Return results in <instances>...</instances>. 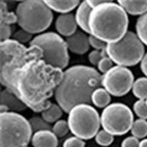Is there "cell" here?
I'll list each match as a JSON object with an SVG mask.
<instances>
[{"mask_svg": "<svg viewBox=\"0 0 147 147\" xmlns=\"http://www.w3.org/2000/svg\"><path fill=\"white\" fill-rule=\"evenodd\" d=\"M63 72L47 64L37 46L26 47L13 39L0 43L1 83L34 112L41 113L51 105L49 99Z\"/></svg>", "mask_w": 147, "mask_h": 147, "instance_id": "1", "label": "cell"}, {"mask_svg": "<svg viewBox=\"0 0 147 147\" xmlns=\"http://www.w3.org/2000/svg\"><path fill=\"white\" fill-rule=\"evenodd\" d=\"M102 75L94 67L74 65L63 72L55 91L56 102L67 113L78 104H90L91 96L101 86Z\"/></svg>", "mask_w": 147, "mask_h": 147, "instance_id": "2", "label": "cell"}, {"mask_svg": "<svg viewBox=\"0 0 147 147\" xmlns=\"http://www.w3.org/2000/svg\"><path fill=\"white\" fill-rule=\"evenodd\" d=\"M127 13L118 2L107 0L92 9L89 19L90 34L107 44L115 43L128 32Z\"/></svg>", "mask_w": 147, "mask_h": 147, "instance_id": "3", "label": "cell"}, {"mask_svg": "<svg viewBox=\"0 0 147 147\" xmlns=\"http://www.w3.org/2000/svg\"><path fill=\"white\" fill-rule=\"evenodd\" d=\"M17 24L31 34H41L50 27L53 13L45 1L28 0L18 3L16 9Z\"/></svg>", "mask_w": 147, "mask_h": 147, "instance_id": "4", "label": "cell"}, {"mask_svg": "<svg viewBox=\"0 0 147 147\" xmlns=\"http://www.w3.org/2000/svg\"><path fill=\"white\" fill-rule=\"evenodd\" d=\"M0 147H26L32 141L29 121L18 113H0Z\"/></svg>", "mask_w": 147, "mask_h": 147, "instance_id": "5", "label": "cell"}, {"mask_svg": "<svg viewBox=\"0 0 147 147\" xmlns=\"http://www.w3.org/2000/svg\"><path fill=\"white\" fill-rule=\"evenodd\" d=\"M106 52L117 65L127 67L142 61L145 55V48L137 34L128 31L119 41L107 44Z\"/></svg>", "mask_w": 147, "mask_h": 147, "instance_id": "6", "label": "cell"}, {"mask_svg": "<svg viewBox=\"0 0 147 147\" xmlns=\"http://www.w3.org/2000/svg\"><path fill=\"white\" fill-rule=\"evenodd\" d=\"M29 46H37L42 51V59L54 67L65 69L69 63L68 48L65 40L55 32H43L34 37Z\"/></svg>", "mask_w": 147, "mask_h": 147, "instance_id": "7", "label": "cell"}, {"mask_svg": "<svg viewBox=\"0 0 147 147\" xmlns=\"http://www.w3.org/2000/svg\"><path fill=\"white\" fill-rule=\"evenodd\" d=\"M70 131L74 136L83 140L95 137L99 131L100 116L90 104H78L68 113L67 118Z\"/></svg>", "mask_w": 147, "mask_h": 147, "instance_id": "8", "label": "cell"}, {"mask_svg": "<svg viewBox=\"0 0 147 147\" xmlns=\"http://www.w3.org/2000/svg\"><path fill=\"white\" fill-rule=\"evenodd\" d=\"M133 114L128 106L122 103H110L100 115L101 126L113 136H122L131 130Z\"/></svg>", "mask_w": 147, "mask_h": 147, "instance_id": "9", "label": "cell"}, {"mask_svg": "<svg viewBox=\"0 0 147 147\" xmlns=\"http://www.w3.org/2000/svg\"><path fill=\"white\" fill-rule=\"evenodd\" d=\"M134 81L133 73L128 67L116 65L102 75L101 86L110 95L122 96L132 90Z\"/></svg>", "mask_w": 147, "mask_h": 147, "instance_id": "10", "label": "cell"}, {"mask_svg": "<svg viewBox=\"0 0 147 147\" xmlns=\"http://www.w3.org/2000/svg\"><path fill=\"white\" fill-rule=\"evenodd\" d=\"M67 48L72 53L84 55L90 49L89 36L83 31H77L71 36L65 39Z\"/></svg>", "mask_w": 147, "mask_h": 147, "instance_id": "11", "label": "cell"}, {"mask_svg": "<svg viewBox=\"0 0 147 147\" xmlns=\"http://www.w3.org/2000/svg\"><path fill=\"white\" fill-rule=\"evenodd\" d=\"M55 28L60 35L71 36L78 31L75 16L72 13L61 14L55 22Z\"/></svg>", "mask_w": 147, "mask_h": 147, "instance_id": "12", "label": "cell"}, {"mask_svg": "<svg viewBox=\"0 0 147 147\" xmlns=\"http://www.w3.org/2000/svg\"><path fill=\"white\" fill-rule=\"evenodd\" d=\"M1 106H4L9 112L19 113L25 110L27 106L10 90L4 89L1 93Z\"/></svg>", "mask_w": 147, "mask_h": 147, "instance_id": "13", "label": "cell"}, {"mask_svg": "<svg viewBox=\"0 0 147 147\" xmlns=\"http://www.w3.org/2000/svg\"><path fill=\"white\" fill-rule=\"evenodd\" d=\"M32 144L33 147H57L58 140L51 130H41L33 134Z\"/></svg>", "mask_w": 147, "mask_h": 147, "instance_id": "14", "label": "cell"}, {"mask_svg": "<svg viewBox=\"0 0 147 147\" xmlns=\"http://www.w3.org/2000/svg\"><path fill=\"white\" fill-rule=\"evenodd\" d=\"M92 8L90 6L87 1L81 2L77 8L75 13V19L78 26L81 31L87 34H90L89 19L92 11Z\"/></svg>", "mask_w": 147, "mask_h": 147, "instance_id": "15", "label": "cell"}, {"mask_svg": "<svg viewBox=\"0 0 147 147\" xmlns=\"http://www.w3.org/2000/svg\"><path fill=\"white\" fill-rule=\"evenodd\" d=\"M126 13L132 16H142L147 11V1H118Z\"/></svg>", "mask_w": 147, "mask_h": 147, "instance_id": "16", "label": "cell"}, {"mask_svg": "<svg viewBox=\"0 0 147 147\" xmlns=\"http://www.w3.org/2000/svg\"><path fill=\"white\" fill-rule=\"evenodd\" d=\"M51 11L61 14L71 13L72 10L78 8L80 2L79 1H45Z\"/></svg>", "mask_w": 147, "mask_h": 147, "instance_id": "17", "label": "cell"}, {"mask_svg": "<svg viewBox=\"0 0 147 147\" xmlns=\"http://www.w3.org/2000/svg\"><path fill=\"white\" fill-rule=\"evenodd\" d=\"M111 101L110 94L103 87L95 90L91 96V103L98 108H105L110 105Z\"/></svg>", "mask_w": 147, "mask_h": 147, "instance_id": "18", "label": "cell"}, {"mask_svg": "<svg viewBox=\"0 0 147 147\" xmlns=\"http://www.w3.org/2000/svg\"><path fill=\"white\" fill-rule=\"evenodd\" d=\"M62 111L63 110L57 103H51L47 109L41 113V117L49 123H56L62 116Z\"/></svg>", "mask_w": 147, "mask_h": 147, "instance_id": "19", "label": "cell"}, {"mask_svg": "<svg viewBox=\"0 0 147 147\" xmlns=\"http://www.w3.org/2000/svg\"><path fill=\"white\" fill-rule=\"evenodd\" d=\"M132 91L133 95L139 100H146L147 98L146 77L137 78L133 83Z\"/></svg>", "mask_w": 147, "mask_h": 147, "instance_id": "20", "label": "cell"}, {"mask_svg": "<svg viewBox=\"0 0 147 147\" xmlns=\"http://www.w3.org/2000/svg\"><path fill=\"white\" fill-rule=\"evenodd\" d=\"M136 34L143 45L147 46V11L138 18L136 23Z\"/></svg>", "mask_w": 147, "mask_h": 147, "instance_id": "21", "label": "cell"}, {"mask_svg": "<svg viewBox=\"0 0 147 147\" xmlns=\"http://www.w3.org/2000/svg\"><path fill=\"white\" fill-rule=\"evenodd\" d=\"M0 23L9 25L17 23L16 12L9 11L7 4L3 1L0 2Z\"/></svg>", "mask_w": 147, "mask_h": 147, "instance_id": "22", "label": "cell"}, {"mask_svg": "<svg viewBox=\"0 0 147 147\" xmlns=\"http://www.w3.org/2000/svg\"><path fill=\"white\" fill-rule=\"evenodd\" d=\"M131 133L134 137L143 139L147 136V121L146 119H138L133 122Z\"/></svg>", "mask_w": 147, "mask_h": 147, "instance_id": "23", "label": "cell"}, {"mask_svg": "<svg viewBox=\"0 0 147 147\" xmlns=\"http://www.w3.org/2000/svg\"><path fill=\"white\" fill-rule=\"evenodd\" d=\"M30 125L32 126V130L35 132H38L41 130H51L52 129V126L51 123L45 121L42 117H34L28 119Z\"/></svg>", "mask_w": 147, "mask_h": 147, "instance_id": "24", "label": "cell"}, {"mask_svg": "<svg viewBox=\"0 0 147 147\" xmlns=\"http://www.w3.org/2000/svg\"><path fill=\"white\" fill-rule=\"evenodd\" d=\"M51 131L57 137H64L70 131L68 123L64 119H59L53 125Z\"/></svg>", "mask_w": 147, "mask_h": 147, "instance_id": "25", "label": "cell"}, {"mask_svg": "<svg viewBox=\"0 0 147 147\" xmlns=\"http://www.w3.org/2000/svg\"><path fill=\"white\" fill-rule=\"evenodd\" d=\"M113 136L105 131L104 129L100 130L95 136V141L101 146H108L113 142Z\"/></svg>", "mask_w": 147, "mask_h": 147, "instance_id": "26", "label": "cell"}, {"mask_svg": "<svg viewBox=\"0 0 147 147\" xmlns=\"http://www.w3.org/2000/svg\"><path fill=\"white\" fill-rule=\"evenodd\" d=\"M33 38H34V37L32 36V34L21 28L19 30H17L14 34H12V38L11 39L25 45V43L30 44Z\"/></svg>", "mask_w": 147, "mask_h": 147, "instance_id": "27", "label": "cell"}, {"mask_svg": "<svg viewBox=\"0 0 147 147\" xmlns=\"http://www.w3.org/2000/svg\"><path fill=\"white\" fill-rule=\"evenodd\" d=\"M133 111L140 119H147V104L146 100H138L133 104Z\"/></svg>", "mask_w": 147, "mask_h": 147, "instance_id": "28", "label": "cell"}, {"mask_svg": "<svg viewBox=\"0 0 147 147\" xmlns=\"http://www.w3.org/2000/svg\"><path fill=\"white\" fill-rule=\"evenodd\" d=\"M105 56H107V52H106V49L103 51L94 50L92 51L91 52H90V54L88 55V60L92 65L97 66V64L100 61V60Z\"/></svg>", "mask_w": 147, "mask_h": 147, "instance_id": "29", "label": "cell"}, {"mask_svg": "<svg viewBox=\"0 0 147 147\" xmlns=\"http://www.w3.org/2000/svg\"><path fill=\"white\" fill-rule=\"evenodd\" d=\"M113 67V62L112 61V60L110 59L108 56L103 57L100 60V61L99 62L98 64H97L98 71L100 73L103 74L108 72L110 69L112 68Z\"/></svg>", "mask_w": 147, "mask_h": 147, "instance_id": "30", "label": "cell"}, {"mask_svg": "<svg viewBox=\"0 0 147 147\" xmlns=\"http://www.w3.org/2000/svg\"><path fill=\"white\" fill-rule=\"evenodd\" d=\"M63 147H85V142L77 136L67 138L63 143Z\"/></svg>", "mask_w": 147, "mask_h": 147, "instance_id": "31", "label": "cell"}, {"mask_svg": "<svg viewBox=\"0 0 147 147\" xmlns=\"http://www.w3.org/2000/svg\"><path fill=\"white\" fill-rule=\"evenodd\" d=\"M89 44L90 47L94 48V50L97 51L105 50L107 48V45L100 39L97 38L96 37L90 35V34L89 35Z\"/></svg>", "mask_w": 147, "mask_h": 147, "instance_id": "32", "label": "cell"}, {"mask_svg": "<svg viewBox=\"0 0 147 147\" xmlns=\"http://www.w3.org/2000/svg\"><path fill=\"white\" fill-rule=\"evenodd\" d=\"M11 25H5L0 23V33H1V41H6L10 38L11 36Z\"/></svg>", "mask_w": 147, "mask_h": 147, "instance_id": "33", "label": "cell"}, {"mask_svg": "<svg viewBox=\"0 0 147 147\" xmlns=\"http://www.w3.org/2000/svg\"><path fill=\"white\" fill-rule=\"evenodd\" d=\"M140 141L134 136H128L124 139L121 143V147H139Z\"/></svg>", "mask_w": 147, "mask_h": 147, "instance_id": "34", "label": "cell"}, {"mask_svg": "<svg viewBox=\"0 0 147 147\" xmlns=\"http://www.w3.org/2000/svg\"><path fill=\"white\" fill-rule=\"evenodd\" d=\"M140 68L142 73L144 74L145 76L147 78V52L145 54L142 61L140 62Z\"/></svg>", "mask_w": 147, "mask_h": 147, "instance_id": "35", "label": "cell"}, {"mask_svg": "<svg viewBox=\"0 0 147 147\" xmlns=\"http://www.w3.org/2000/svg\"><path fill=\"white\" fill-rule=\"evenodd\" d=\"M107 1V0H87V2H88V4L90 5V6L91 7L92 9L100 5L103 4V3L106 2Z\"/></svg>", "mask_w": 147, "mask_h": 147, "instance_id": "36", "label": "cell"}, {"mask_svg": "<svg viewBox=\"0 0 147 147\" xmlns=\"http://www.w3.org/2000/svg\"><path fill=\"white\" fill-rule=\"evenodd\" d=\"M139 147H147V139H143L140 142Z\"/></svg>", "mask_w": 147, "mask_h": 147, "instance_id": "37", "label": "cell"}, {"mask_svg": "<svg viewBox=\"0 0 147 147\" xmlns=\"http://www.w3.org/2000/svg\"><path fill=\"white\" fill-rule=\"evenodd\" d=\"M146 104H147V98L146 99Z\"/></svg>", "mask_w": 147, "mask_h": 147, "instance_id": "38", "label": "cell"}, {"mask_svg": "<svg viewBox=\"0 0 147 147\" xmlns=\"http://www.w3.org/2000/svg\"><path fill=\"white\" fill-rule=\"evenodd\" d=\"M26 147H28V146H26Z\"/></svg>", "mask_w": 147, "mask_h": 147, "instance_id": "39", "label": "cell"}]
</instances>
